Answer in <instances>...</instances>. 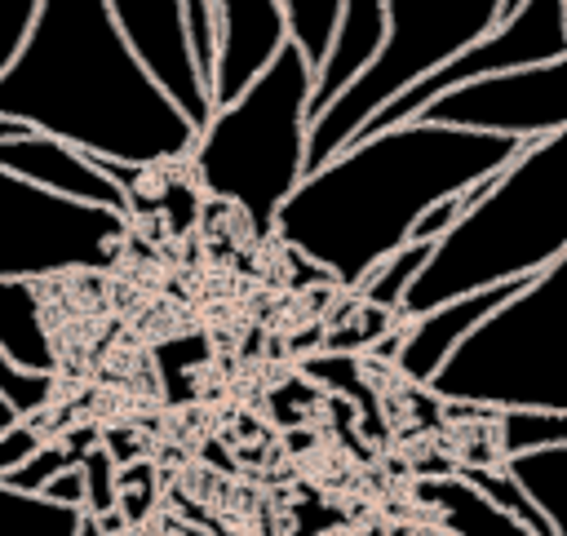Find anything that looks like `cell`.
<instances>
[{
  "label": "cell",
  "instance_id": "1",
  "mask_svg": "<svg viewBox=\"0 0 567 536\" xmlns=\"http://www.w3.org/2000/svg\"><path fill=\"white\" fill-rule=\"evenodd\" d=\"M523 146L527 142L430 120L359 133L301 177L275 213L270 235L341 288H359L377 261L408 244L430 204L501 173Z\"/></svg>",
  "mask_w": 567,
  "mask_h": 536
},
{
  "label": "cell",
  "instance_id": "2",
  "mask_svg": "<svg viewBox=\"0 0 567 536\" xmlns=\"http://www.w3.org/2000/svg\"><path fill=\"white\" fill-rule=\"evenodd\" d=\"M0 115L133 168L182 164L199 137L133 58L106 0H40L22 49L0 71Z\"/></svg>",
  "mask_w": 567,
  "mask_h": 536
},
{
  "label": "cell",
  "instance_id": "3",
  "mask_svg": "<svg viewBox=\"0 0 567 536\" xmlns=\"http://www.w3.org/2000/svg\"><path fill=\"white\" fill-rule=\"evenodd\" d=\"M567 252V128L527 142L434 248L403 297V315H425L461 292L518 284Z\"/></svg>",
  "mask_w": 567,
  "mask_h": 536
},
{
  "label": "cell",
  "instance_id": "4",
  "mask_svg": "<svg viewBox=\"0 0 567 536\" xmlns=\"http://www.w3.org/2000/svg\"><path fill=\"white\" fill-rule=\"evenodd\" d=\"M310 97L315 71L292 44H284V53L235 102L213 106L190 146L195 182L208 195L230 199L261 235L310 173Z\"/></svg>",
  "mask_w": 567,
  "mask_h": 536
},
{
  "label": "cell",
  "instance_id": "5",
  "mask_svg": "<svg viewBox=\"0 0 567 536\" xmlns=\"http://www.w3.org/2000/svg\"><path fill=\"white\" fill-rule=\"evenodd\" d=\"M425 390L478 412H567V252L523 279L447 354Z\"/></svg>",
  "mask_w": 567,
  "mask_h": 536
},
{
  "label": "cell",
  "instance_id": "6",
  "mask_svg": "<svg viewBox=\"0 0 567 536\" xmlns=\"http://www.w3.org/2000/svg\"><path fill=\"white\" fill-rule=\"evenodd\" d=\"M501 22V0H385V40L377 58L310 120L306 168L337 155L394 93L483 40Z\"/></svg>",
  "mask_w": 567,
  "mask_h": 536
},
{
  "label": "cell",
  "instance_id": "7",
  "mask_svg": "<svg viewBox=\"0 0 567 536\" xmlns=\"http://www.w3.org/2000/svg\"><path fill=\"white\" fill-rule=\"evenodd\" d=\"M128 217L49 195L0 168V279H49L115 261Z\"/></svg>",
  "mask_w": 567,
  "mask_h": 536
},
{
  "label": "cell",
  "instance_id": "8",
  "mask_svg": "<svg viewBox=\"0 0 567 536\" xmlns=\"http://www.w3.org/2000/svg\"><path fill=\"white\" fill-rule=\"evenodd\" d=\"M567 58V18H563V0H523L514 13H505L483 40L465 44L456 58H447L443 66H434L430 75H421L416 84H408L403 93H394L359 133H381L394 128L403 120H412L421 106H430L434 97L474 84L483 75H501V71H518V66H536V62H554ZM354 133V137H359ZM350 137V142H354Z\"/></svg>",
  "mask_w": 567,
  "mask_h": 536
},
{
  "label": "cell",
  "instance_id": "9",
  "mask_svg": "<svg viewBox=\"0 0 567 536\" xmlns=\"http://www.w3.org/2000/svg\"><path fill=\"white\" fill-rule=\"evenodd\" d=\"M412 120L470 128V133H496L514 142L554 137L567 128V58L483 75L474 84H461L434 97Z\"/></svg>",
  "mask_w": 567,
  "mask_h": 536
},
{
  "label": "cell",
  "instance_id": "10",
  "mask_svg": "<svg viewBox=\"0 0 567 536\" xmlns=\"http://www.w3.org/2000/svg\"><path fill=\"white\" fill-rule=\"evenodd\" d=\"M124 44L133 49V58L146 66V75L173 97V106L195 124V133L208 124L213 102H208V84L190 58V40H186V13L182 0H106Z\"/></svg>",
  "mask_w": 567,
  "mask_h": 536
},
{
  "label": "cell",
  "instance_id": "11",
  "mask_svg": "<svg viewBox=\"0 0 567 536\" xmlns=\"http://www.w3.org/2000/svg\"><path fill=\"white\" fill-rule=\"evenodd\" d=\"M288 44L275 0H217V58L208 75V102H235Z\"/></svg>",
  "mask_w": 567,
  "mask_h": 536
},
{
  "label": "cell",
  "instance_id": "12",
  "mask_svg": "<svg viewBox=\"0 0 567 536\" xmlns=\"http://www.w3.org/2000/svg\"><path fill=\"white\" fill-rule=\"evenodd\" d=\"M0 168L13 173L27 186H40L49 195L75 199V204H93V208H111L120 217H128V195L75 146L49 137V133H27V137H4L0 142Z\"/></svg>",
  "mask_w": 567,
  "mask_h": 536
},
{
  "label": "cell",
  "instance_id": "13",
  "mask_svg": "<svg viewBox=\"0 0 567 536\" xmlns=\"http://www.w3.org/2000/svg\"><path fill=\"white\" fill-rule=\"evenodd\" d=\"M518 284H523V279H518ZM518 284H496V288L461 292V297H452V301H439V306L425 310V315H412L408 332L394 341V346H399V350H394L399 372H403L408 381H416V385H430V377L447 363V354H452L505 297H514Z\"/></svg>",
  "mask_w": 567,
  "mask_h": 536
},
{
  "label": "cell",
  "instance_id": "14",
  "mask_svg": "<svg viewBox=\"0 0 567 536\" xmlns=\"http://www.w3.org/2000/svg\"><path fill=\"white\" fill-rule=\"evenodd\" d=\"M381 40H385V0H341L337 31H332V49H328L323 66L315 71L310 120L377 58Z\"/></svg>",
  "mask_w": 567,
  "mask_h": 536
},
{
  "label": "cell",
  "instance_id": "15",
  "mask_svg": "<svg viewBox=\"0 0 567 536\" xmlns=\"http://www.w3.org/2000/svg\"><path fill=\"white\" fill-rule=\"evenodd\" d=\"M0 354L31 377L58 372V350L44 328L35 279H0Z\"/></svg>",
  "mask_w": 567,
  "mask_h": 536
},
{
  "label": "cell",
  "instance_id": "16",
  "mask_svg": "<svg viewBox=\"0 0 567 536\" xmlns=\"http://www.w3.org/2000/svg\"><path fill=\"white\" fill-rule=\"evenodd\" d=\"M416 501L434 514V532L439 536H532L518 518H509L501 505H492L461 474L425 478L416 487Z\"/></svg>",
  "mask_w": 567,
  "mask_h": 536
},
{
  "label": "cell",
  "instance_id": "17",
  "mask_svg": "<svg viewBox=\"0 0 567 536\" xmlns=\"http://www.w3.org/2000/svg\"><path fill=\"white\" fill-rule=\"evenodd\" d=\"M501 470L549 518V527L558 536H567V443L563 447H540V452L505 456Z\"/></svg>",
  "mask_w": 567,
  "mask_h": 536
},
{
  "label": "cell",
  "instance_id": "18",
  "mask_svg": "<svg viewBox=\"0 0 567 536\" xmlns=\"http://www.w3.org/2000/svg\"><path fill=\"white\" fill-rule=\"evenodd\" d=\"M84 509L53 505L40 492H18L0 483V536H75Z\"/></svg>",
  "mask_w": 567,
  "mask_h": 536
},
{
  "label": "cell",
  "instance_id": "19",
  "mask_svg": "<svg viewBox=\"0 0 567 536\" xmlns=\"http://www.w3.org/2000/svg\"><path fill=\"white\" fill-rule=\"evenodd\" d=\"M430 248H434V244L408 239V244L394 248L385 261H377V266L363 275V284H359L354 292H359L368 306H377V310H403V297H408V288L416 284V275L425 270Z\"/></svg>",
  "mask_w": 567,
  "mask_h": 536
},
{
  "label": "cell",
  "instance_id": "20",
  "mask_svg": "<svg viewBox=\"0 0 567 536\" xmlns=\"http://www.w3.org/2000/svg\"><path fill=\"white\" fill-rule=\"evenodd\" d=\"M284 13V31L288 44L310 62V71L323 66L328 49H332V31H337V13L341 0H275Z\"/></svg>",
  "mask_w": 567,
  "mask_h": 536
},
{
  "label": "cell",
  "instance_id": "21",
  "mask_svg": "<svg viewBox=\"0 0 567 536\" xmlns=\"http://www.w3.org/2000/svg\"><path fill=\"white\" fill-rule=\"evenodd\" d=\"M492 416H496L501 456H518V452H540V447H563L567 443V412L509 408V412H492Z\"/></svg>",
  "mask_w": 567,
  "mask_h": 536
},
{
  "label": "cell",
  "instance_id": "22",
  "mask_svg": "<svg viewBox=\"0 0 567 536\" xmlns=\"http://www.w3.org/2000/svg\"><path fill=\"white\" fill-rule=\"evenodd\" d=\"M84 452H75L71 443H62V439H44L9 478H0V483H9V487H18V492H40L53 474H62L66 465H75Z\"/></svg>",
  "mask_w": 567,
  "mask_h": 536
},
{
  "label": "cell",
  "instance_id": "23",
  "mask_svg": "<svg viewBox=\"0 0 567 536\" xmlns=\"http://www.w3.org/2000/svg\"><path fill=\"white\" fill-rule=\"evenodd\" d=\"M80 474H84V509L89 514H111L120 505V470L115 456L106 447H93L80 456Z\"/></svg>",
  "mask_w": 567,
  "mask_h": 536
},
{
  "label": "cell",
  "instance_id": "24",
  "mask_svg": "<svg viewBox=\"0 0 567 536\" xmlns=\"http://www.w3.org/2000/svg\"><path fill=\"white\" fill-rule=\"evenodd\" d=\"M0 399H4L18 416H35V412L49 408V399H53V377H31V372L13 368V363L0 354Z\"/></svg>",
  "mask_w": 567,
  "mask_h": 536
},
{
  "label": "cell",
  "instance_id": "25",
  "mask_svg": "<svg viewBox=\"0 0 567 536\" xmlns=\"http://www.w3.org/2000/svg\"><path fill=\"white\" fill-rule=\"evenodd\" d=\"M186 13V40H190V58L208 84L213 75V58H217V0H182Z\"/></svg>",
  "mask_w": 567,
  "mask_h": 536
},
{
  "label": "cell",
  "instance_id": "26",
  "mask_svg": "<svg viewBox=\"0 0 567 536\" xmlns=\"http://www.w3.org/2000/svg\"><path fill=\"white\" fill-rule=\"evenodd\" d=\"M40 13V0H0V71L13 62V53L22 49L31 22Z\"/></svg>",
  "mask_w": 567,
  "mask_h": 536
},
{
  "label": "cell",
  "instance_id": "27",
  "mask_svg": "<svg viewBox=\"0 0 567 536\" xmlns=\"http://www.w3.org/2000/svg\"><path fill=\"white\" fill-rule=\"evenodd\" d=\"M470 213V204H465V195L456 190V195H443L439 204H430L421 217H416V226H412V235L408 239H416V244H439L461 217Z\"/></svg>",
  "mask_w": 567,
  "mask_h": 536
},
{
  "label": "cell",
  "instance_id": "28",
  "mask_svg": "<svg viewBox=\"0 0 567 536\" xmlns=\"http://www.w3.org/2000/svg\"><path fill=\"white\" fill-rule=\"evenodd\" d=\"M44 443V434L31 425V416H22V421H13L4 434H0V478H9L35 447Z\"/></svg>",
  "mask_w": 567,
  "mask_h": 536
},
{
  "label": "cell",
  "instance_id": "29",
  "mask_svg": "<svg viewBox=\"0 0 567 536\" xmlns=\"http://www.w3.org/2000/svg\"><path fill=\"white\" fill-rule=\"evenodd\" d=\"M40 496H44V501H53V505L84 509V474H80V461H75V465H66L62 474H53V478L40 487Z\"/></svg>",
  "mask_w": 567,
  "mask_h": 536
},
{
  "label": "cell",
  "instance_id": "30",
  "mask_svg": "<svg viewBox=\"0 0 567 536\" xmlns=\"http://www.w3.org/2000/svg\"><path fill=\"white\" fill-rule=\"evenodd\" d=\"M27 133H31L27 124H18V120H9V115H0V142H4V137H27Z\"/></svg>",
  "mask_w": 567,
  "mask_h": 536
},
{
  "label": "cell",
  "instance_id": "31",
  "mask_svg": "<svg viewBox=\"0 0 567 536\" xmlns=\"http://www.w3.org/2000/svg\"><path fill=\"white\" fill-rule=\"evenodd\" d=\"M385 536H439L434 527H390Z\"/></svg>",
  "mask_w": 567,
  "mask_h": 536
},
{
  "label": "cell",
  "instance_id": "32",
  "mask_svg": "<svg viewBox=\"0 0 567 536\" xmlns=\"http://www.w3.org/2000/svg\"><path fill=\"white\" fill-rule=\"evenodd\" d=\"M13 421H22V416H18V412H13V408H9L4 399H0V434H4V430H9Z\"/></svg>",
  "mask_w": 567,
  "mask_h": 536
},
{
  "label": "cell",
  "instance_id": "33",
  "mask_svg": "<svg viewBox=\"0 0 567 536\" xmlns=\"http://www.w3.org/2000/svg\"><path fill=\"white\" fill-rule=\"evenodd\" d=\"M518 4H523V0H501V18H505V13H514Z\"/></svg>",
  "mask_w": 567,
  "mask_h": 536
},
{
  "label": "cell",
  "instance_id": "34",
  "mask_svg": "<svg viewBox=\"0 0 567 536\" xmlns=\"http://www.w3.org/2000/svg\"><path fill=\"white\" fill-rule=\"evenodd\" d=\"M115 536H137V532H115Z\"/></svg>",
  "mask_w": 567,
  "mask_h": 536
},
{
  "label": "cell",
  "instance_id": "35",
  "mask_svg": "<svg viewBox=\"0 0 567 536\" xmlns=\"http://www.w3.org/2000/svg\"><path fill=\"white\" fill-rule=\"evenodd\" d=\"M563 18H567V0H563Z\"/></svg>",
  "mask_w": 567,
  "mask_h": 536
}]
</instances>
